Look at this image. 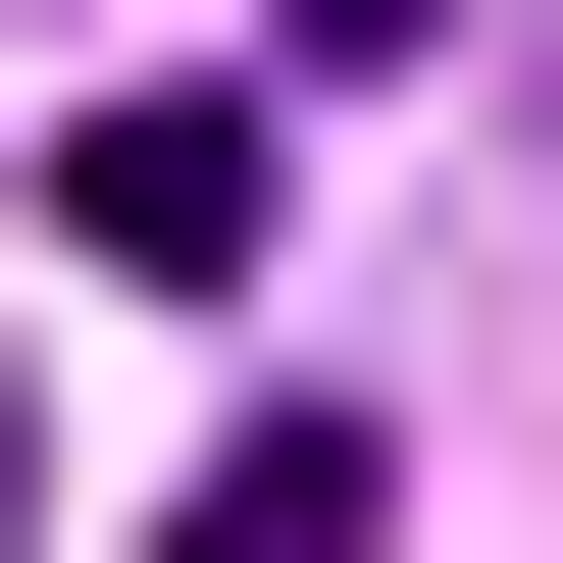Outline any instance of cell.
Instances as JSON below:
<instances>
[{
    "label": "cell",
    "instance_id": "2",
    "mask_svg": "<svg viewBox=\"0 0 563 563\" xmlns=\"http://www.w3.org/2000/svg\"><path fill=\"white\" fill-rule=\"evenodd\" d=\"M0 563H52V461H0Z\"/></svg>",
    "mask_w": 563,
    "mask_h": 563
},
{
    "label": "cell",
    "instance_id": "1",
    "mask_svg": "<svg viewBox=\"0 0 563 563\" xmlns=\"http://www.w3.org/2000/svg\"><path fill=\"white\" fill-rule=\"evenodd\" d=\"M154 563H410V461H358V410H206V512H154Z\"/></svg>",
    "mask_w": 563,
    "mask_h": 563
}]
</instances>
